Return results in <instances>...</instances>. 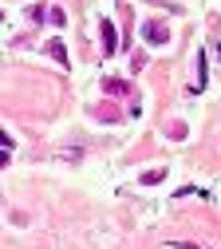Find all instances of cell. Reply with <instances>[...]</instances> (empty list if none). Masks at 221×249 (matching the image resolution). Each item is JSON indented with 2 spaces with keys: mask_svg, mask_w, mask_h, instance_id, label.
<instances>
[{
  "mask_svg": "<svg viewBox=\"0 0 221 249\" xmlns=\"http://www.w3.org/2000/svg\"><path fill=\"white\" fill-rule=\"evenodd\" d=\"M4 162H8V154H0V166H4Z\"/></svg>",
  "mask_w": 221,
  "mask_h": 249,
  "instance_id": "cell-3",
  "label": "cell"
},
{
  "mask_svg": "<svg viewBox=\"0 0 221 249\" xmlns=\"http://www.w3.org/2000/svg\"><path fill=\"white\" fill-rule=\"evenodd\" d=\"M103 52H115V28L103 24Z\"/></svg>",
  "mask_w": 221,
  "mask_h": 249,
  "instance_id": "cell-2",
  "label": "cell"
},
{
  "mask_svg": "<svg viewBox=\"0 0 221 249\" xmlns=\"http://www.w3.org/2000/svg\"><path fill=\"white\" fill-rule=\"evenodd\" d=\"M146 40L150 44H166V28L162 24H146Z\"/></svg>",
  "mask_w": 221,
  "mask_h": 249,
  "instance_id": "cell-1",
  "label": "cell"
}]
</instances>
